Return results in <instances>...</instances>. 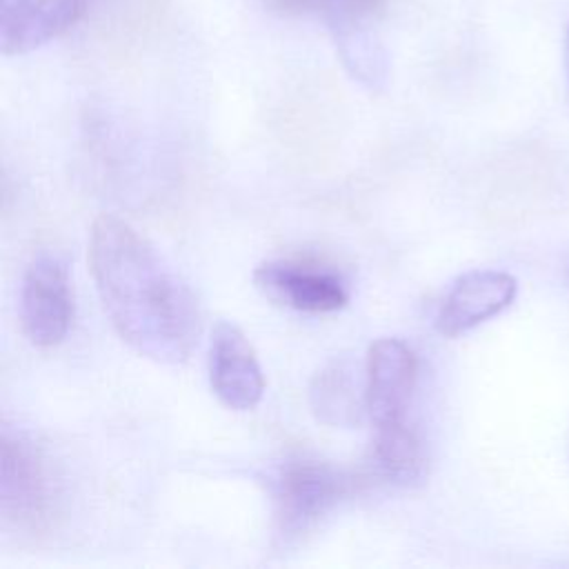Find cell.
I'll return each instance as SVG.
<instances>
[{
	"label": "cell",
	"mask_w": 569,
	"mask_h": 569,
	"mask_svg": "<svg viewBox=\"0 0 569 569\" xmlns=\"http://www.w3.org/2000/svg\"><path fill=\"white\" fill-rule=\"evenodd\" d=\"M73 320V293L67 264L51 253L36 256L20 287V322L33 347L60 345Z\"/></svg>",
	"instance_id": "4"
},
{
	"label": "cell",
	"mask_w": 569,
	"mask_h": 569,
	"mask_svg": "<svg viewBox=\"0 0 569 569\" xmlns=\"http://www.w3.org/2000/svg\"><path fill=\"white\" fill-rule=\"evenodd\" d=\"M418 360L400 338H378L365 360V405L373 427L407 422V409L416 389Z\"/></svg>",
	"instance_id": "5"
},
{
	"label": "cell",
	"mask_w": 569,
	"mask_h": 569,
	"mask_svg": "<svg viewBox=\"0 0 569 569\" xmlns=\"http://www.w3.org/2000/svg\"><path fill=\"white\" fill-rule=\"evenodd\" d=\"M209 385L216 398L233 411H251L264 393V376L242 329L220 320L209 338Z\"/></svg>",
	"instance_id": "7"
},
{
	"label": "cell",
	"mask_w": 569,
	"mask_h": 569,
	"mask_svg": "<svg viewBox=\"0 0 569 569\" xmlns=\"http://www.w3.org/2000/svg\"><path fill=\"white\" fill-rule=\"evenodd\" d=\"M518 293V280L500 269H473L453 280L445 293L436 329L445 338H458L489 318L502 313Z\"/></svg>",
	"instance_id": "8"
},
{
	"label": "cell",
	"mask_w": 569,
	"mask_h": 569,
	"mask_svg": "<svg viewBox=\"0 0 569 569\" xmlns=\"http://www.w3.org/2000/svg\"><path fill=\"white\" fill-rule=\"evenodd\" d=\"M371 458L376 471L396 485L420 482L427 473V456L416 429L405 425L378 427L373 433Z\"/></svg>",
	"instance_id": "11"
},
{
	"label": "cell",
	"mask_w": 569,
	"mask_h": 569,
	"mask_svg": "<svg viewBox=\"0 0 569 569\" xmlns=\"http://www.w3.org/2000/svg\"><path fill=\"white\" fill-rule=\"evenodd\" d=\"M253 284L271 302L302 313H331L349 302V291L338 273L300 260L260 262Z\"/></svg>",
	"instance_id": "6"
},
{
	"label": "cell",
	"mask_w": 569,
	"mask_h": 569,
	"mask_svg": "<svg viewBox=\"0 0 569 569\" xmlns=\"http://www.w3.org/2000/svg\"><path fill=\"white\" fill-rule=\"evenodd\" d=\"M329 33L347 73L369 89H382L389 76V56L376 33V22L347 24Z\"/></svg>",
	"instance_id": "12"
},
{
	"label": "cell",
	"mask_w": 569,
	"mask_h": 569,
	"mask_svg": "<svg viewBox=\"0 0 569 569\" xmlns=\"http://www.w3.org/2000/svg\"><path fill=\"white\" fill-rule=\"evenodd\" d=\"M89 0H0V51L31 53L76 27Z\"/></svg>",
	"instance_id": "9"
},
{
	"label": "cell",
	"mask_w": 569,
	"mask_h": 569,
	"mask_svg": "<svg viewBox=\"0 0 569 569\" xmlns=\"http://www.w3.org/2000/svg\"><path fill=\"white\" fill-rule=\"evenodd\" d=\"M567 42H569V33H567Z\"/></svg>",
	"instance_id": "14"
},
{
	"label": "cell",
	"mask_w": 569,
	"mask_h": 569,
	"mask_svg": "<svg viewBox=\"0 0 569 569\" xmlns=\"http://www.w3.org/2000/svg\"><path fill=\"white\" fill-rule=\"evenodd\" d=\"M309 407L318 422L329 427H353L367 413L365 378L358 380L356 365L349 358L327 362L309 385Z\"/></svg>",
	"instance_id": "10"
},
{
	"label": "cell",
	"mask_w": 569,
	"mask_h": 569,
	"mask_svg": "<svg viewBox=\"0 0 569 569\" xmlns=\"http://www.w3.org/2000/svg\"><path fill=\"white\" fill-rule=\"evenodd\" d=\"M0 509L7 525L38 533L56 511V482L40 445L22 429L2 425Z\"/></svg>",
	"instance_id": "3"
},
{
	"label": "cell",
	"mask_w": 569,
	"mask_h": 569,
	"mask_svg": "<svg viewBox=\"0 0 569 569\" xmlns=\"http://www.w3.org/2000/svg\"><path fill=\"white\" fill-rule=\"evenodd\" d=\"M89 269L116 333L140 356L184 362L200 338V307L189 284L127 220L100 213L89 233Z\"/></svg>",
	"instance_id": "1"
},
{
	"label": "cell",
	"mask_w": 569,
	"mask_h": 569,
	"mask_svg": "<svg viewBox=\"0 0 569 569\" xmlns=\"http://www.w3.org/2000/svg\"><path fill=\"white\" fill-rule=\"evenodd\" d=\"M267 487L278 536L296 540L353 491V480L329 462L291 458L269 473Z\"/></svg>",
	"instance_id": "2"
},
{
	"label": "cell",
	"mask_w": 569,
	"mask_h": 569,
	"mask_svg": "<svg viewBox=\"0 0 569 569\" xmlns=\"http://www.w3.org/2000/svg\"><path fill=\"white\" fill-rule=\"evenodd\" d=\"M282 16H311L325 22L329 31L347 24L376 22L389 0H267Z\"/></svg>",
	"instance_id": "13"
}]
</instances>
